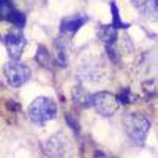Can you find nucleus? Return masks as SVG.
<instances>
[{"label":"nucleus","instance_id":"8","mask_svg":"<svg viewBox=\"0 0 158 158\" xmlns=\"http://www.w3.org/2000/svg\"><path fill=\"white\" fill-rule=\"evenodd\" d=\"M87 22V16L81 15V16H74V18H67L62 21L60 25V32L62 33H73L76 30H79L82 25Z\"/></svg>","mask_w":158,"mask_h":158},{"label":"nucleus","instance_id":"21","mask_svg":"<svg viewBox=\"0 0 158 158\" xmlns=\"http://www.w3.org/2000/svg\"><path fill=\"white\" fill-rule=\"evenodd\" d=\"M2 3H10V0H0V5Z\"/></svg>","mask_w":158,"mask_h":158},{"label":"nucleus","instance_id":"16","mask_svg":"<svg viewBox=\"0 0 158 158\" xmlns=\"http://www.w3.org/2000/svg\"><path fill=\"white\" fill-rule=\"evenodd\" d=\"M11 11H13V8L10 6V3H2L0 5V21H8Z\"/></svg>","mask_w":158,"mask_h":158},{"label":"nucleus","instance_id":"9","mask_svg":"<svg viewBox=\"0 0 158 158\" xmlns=\"http://www.w3.org/2000/svg\"><path fill=\"white\" fill-rule=\"evenodd\" d=\"M54 57L56 62L59 63V67H67L68 65V52H67V46L62 41V38H57L54 41Z\"/></svg>","mask_w":158,"mask_h":158},{"label":"nucleus","instance_id":"10","mask_svg":"<svg viewBox=\"0 0 158 158\" xmlns=\"http://www.w3.org/2000/svg\"><path fill=\"white\" fill-rule=\"evenodd\" d=\"M73 101L76 106H84V108H90L94 106V101H92V95H89L87 92L81 87H74L73 89Z\"/></svg>","mask_w":158,"mask_h":158},{"label":"nucleus","instance_id":"13","mask_svg":"<svg viewBox=\"0 0 158 158\" xmlns=\"http://www.w3.org/2000/svg\"><path fill=\"white\" fill-rule=\"evenodd\" d=\"M111 11H112V25H114V27H117V29H127L128 24L122 22L120 15H118V8H117V5L114 2L111 3Z\"/></svg>","mask_w":158,"mask_h":158},{"label":"nucleus","instance_id":"11","mask_svg":"<svg viewBox=\"0 0 158 158\" xmlns=\"http://www.w3.org/2000/svg\"><path fill=\"white\" fill-rule=\"evenodd\" d=\"M118 29L114 27V25H103V27L100 29V38L103 40V43L106 46H112L117 38H118Z\"/></svg>","mask_w":158,"mask_h":158},{"label":"nucleus","instance_id":"7","mask_svg":"<svg viewBox=\"0 0 158 158\" xmlns=\"http://www.w3.org/2000/svg\"><path fill=\"white\" fill-rule=\"evenodd\" d=\"M142 16L158 22V0H131Z\"/></svg>","mask_w":158,"mask_h":158},{"label":"nucleus","instance_id":"5","mask_svg":"<svg viewBox=\"0 0 158 158\" xmlns=\"http://www.w3.org/2000/svg\"><path fill=\"white\" fill-rule=\"evenodd\" d=\"M44 150L48 155H52V156H63L71 152V144L63 133H59L46 141Z\"/></svg>","mask_w":158,"mask_h":158},{"label":"nucleus","instance_id":"3","mask_svg":"<svg viewBox=\"0 0 158 158\" xmlns=\"http://www.w3.org/2000/svg\"><path fill=\"white\" fill-rule=\"evenodd\" d=\"M6 82L11 87H21L30 79V68L24 63H19L18 60H11L3 68Z\"/></svg>","mask_w":158,"mask_h":158},{"label":"nucleus","instance_id":"14","mask_svg":"<svg viewBox=\"0 0 158 158\" xmlns=\"http://www.w3.org/2000/svg\"><path fill=\"white\" fill-rule=\"evenodd\" d=\"M8 21H10L11 24H15L16 27H24V24H25V16L22 15L21 11L13 10L11 15H10V18H8Z\"/></svg>","mask_w":158,"mask_h":158},{"label":"nucleus","instance_id":"4","mask_svg":"<svg viewBox=\"0 0 158 158\" xmlns=\"http://www.w3.org/2000/svg\"><path fill=\"white\" fill-rule=\"evenodd\" d=\"M92 101H94V108L104 117H111L118 111V98L109 92H98L92 95Z\"/></svg>","mask_w":158,"mask_h":158},{"label":"nucleus","instance_id":"1","mask_svg":"<svg viewBox=\"0 0 158 158\" xmlns=\"http://www.w3.org/2000/svg\"><path fill=\"white\" fill-rule=\"evenodd\" d=\"M57 115V104L54 100L48 97H40L29 106V117L35 125L43 127L46 122L56 118Z\"/></svg>","mask_w":158,"mask_h":158},{"label":"nucleus","instance_id":"19","mask_svg":"<svg viewBox=\"0 0 158 158\" xmlns=\"http://www.w3.org/2000/svg\"><path fill=\"white\" fill-rule=\"evenodd\" d=\"M6 106H8V109L10 111H19V104L18 103H15V101H8V104H6Z\"/></svg>","mask_w":158,"mask_h":158},{"label":"nucleus","instance_id":"6","mask_svg":"<svg viewBox=\"0 0 158 158\" xmlns=\"http://www.w3.org/2000/svg\"><path fill=\"white\" fill-rule=\"evenodd\" d=\"M5 46L8 49V54L13 60H19L22 56V51L25 48V38L19 30H11L5 36Z\"/></svg>","mask_w":158,"mask_h":158},{"label":"nucleus","instance_id":"2","mask_svg":"<svg viewBox=\"0 0 158 158\" xmlns=\"http://www.w3.org/2000/svg\"><path fill=\"white\" fill-rule=\"evenodd\" d=\"M123 125L127 130V135L130 136L131 141L138 144V146L144 144L149 130H150V122L146 117L138 112H128L123 117Z\"/></svg>","mask_w":158,"mask_h":158},{"label":"nucleus","instance_id":"17","mask_svg":"<svg viewBox=\"0 0 158 158\" xmlns=\"http://www.w3.org/2000/svg\"><path fill=\"white\" fill-rule=\"evenodd\" d=\"M117 98H118V101H120V103H123V104L130 103V89H125V90H122L120 94L117 95Z\"/></svg>","mask_w":158,"mask_h":158},{"label":"nucleus","instance_id":"15","mask_svg":"<svg viewBox=\"0 0 158 158\" xmlns=\"http://www.w3.org/2000/svg\"><path fill=\"white\" fill-rule=\"evenodd\" d=\"M65 122L68 123V127L71 128V130H74L76 133L79 130H81V127H79V122H77V118L71 114V112H68V114H65Z\"/></svg>","mask_w":158,"mask_h":158},{"label":"nucleus","instance_id":"12","mask_svg":"<svg viewBox=\"0 0 158 158\" xmlns=\"http://www.w3.org/2000/svg\"><path fill=\"white\" fill-rule=\"evenodd\" d=\"M36 62L43 67L49 68L51 67V56L44 46H38V51H36Z\"/></svg>","mask_w":158,"mask_h":158},{"label":"nucleus","instance_id":"20","mask_svg":"<svg viewBox=\"0 0 158 158\" xmlns=\"http://www.w3.org/2000/svg\"><path fill=\"white\" fill-rule=\"evenodd\" d=\"M94 155H95V156H104V153H103V152H100V150H97Z\"/></svg>","mask_w":158,"mask_h":158},{"label":"nucleus","instance_id":"18","mask_svg":"<svg viewBox=\"0 0 158 158\" xmlns=\"http://www.w3.org/2000/svg\"><path fill=\"white\" fill-rule=\"evenodd\" d=\"M106 49H108V56L111 57V60L112 62H118V60H120V57H118V54H117V51L114 49V44L112 46H106Z\"/></svg>","mask_w":158,"mask_h":158}]
</instances>
